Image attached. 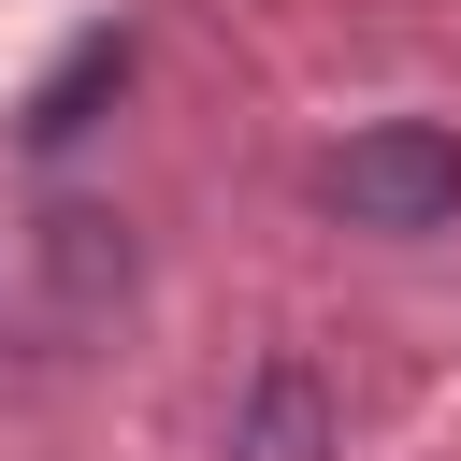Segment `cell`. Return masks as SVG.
<instances>
[{
    "label": "cell",
    "mask_w": 461,
    "mask_h": 461,
    "mask_svg": "<svg viewBox=\"0 0 461 461\" xmlns=\"http://www.w3.org/2000/svg\"><path fill=\"white\" fill-rule=\"evenodd\" d=\"M115 86H130V29H86V43H72V58L43 72V86H29V115H14V130H29L43 158H58V144H72V130H86V115H101Z\"/></svg>",
    "instance_id": "7a4b0ae2"
},
{
    "label": "cell",
    "mask_w": 461,
    "mask_h": 461,
    "mask_svg": "<svg viewBox=\"0 0 461 461\" xmlns=\"http://www.w3.org/2000/svg\"><path fill=\"white\" fill-rule=\"evenodd\" d=\"M317 202L346 230H447L461 216V130L447 115H375L317 158Z\"/></svg>",
    "instance_id": "6da1fadb"
}]
</instances>
